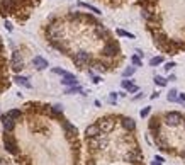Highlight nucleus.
Here are the masks:
<instances>
[{
  "instance_id": "28",
  "label": "nucleus",
  "mask_w": 185,
  "mask_h": 165,
  "mask_svg": "<svg viewBox=\"0 0 185 165\" xmlns=\"http://www.w3.org/2000/svg\"><path fill=\"white\" fill-rule=\"evenodd\" d=\"M95 68L100 70V72H105V70H107V65H105V63H95Z\"/></svg>"
},
{
  "instance_id": "34",
  "label": "nucleus",
  "mask_w": 185,
  "mask_h": 165,
  "mask_svg": "<svg viewBox=\"0 0 185 165\" xmlns=\"http://www.w3.org/2000/svg\"><path fill=\"white\" fill-rule=\"evenodd\" d=\"M173 67H175V63L170 62V63H166V65H165V70H166V72H170V70L173 68Z\"/></svg>"
},
{
  "instance_id": "5",
  "label": "nucleus",
  "mask_w": 185,
  "mask_h": 165,
  "mask_svg": "<svg viewBox=\"0 0 185 165\" xmlns=\"http://www.w3.org/2000/svg\"><path fill=\"white\" fill-rule=\"evenodd\" d=\"M105 56H116L119 53V46H117V43H107L105 46H104V51H102Z\"/></svg>"
},
{
  "instance_id": "16",
  "label": "nucleus",
  "mask_w": 185,
  "mask_h": 165,
  "mask_svg": "<svg viewBox=\"0 0 185 165\" xmlns=\"http://www.w3.org/2000/svg\"><path fill=\"white\" fill-rule=\"evenodd\" d=\"M122 126H124L127 131H132L134 128H136V123H134L131 117H124V119H122Z\"/></svg>"
},
{
  "instance_id": "43",
  "label": "nucleus",
  "mask_w": 185,
  "mask_h": 165,
  "mask_svg": "<svg viewBox=\"0 0 185 165\" xmlns=\"http://www.w3.org/2000/svg\"><path fill=\"white\" fill-rule=\"evenodd\" d=\"M184 124H185V119H184Z\"/></svg>"
},
{
  "instance_id": "42",
  "label": "nucleus",
  "mask_w": 185,
  "mask_h": 165,
  "mask_svg": "<svg viewBox=\"0 0 185 165\" xmlns=\"http://www.w3.org/2000/svg\"><path fill=\"white\" fill-rule=\"evenodd\" d=\"M184 162H185V153H184Z\"/></svg>"
},
{
  "instance_id": "31",
  "label": "nucleus",
  "mask_w": 185,
  "mask_h": 165,
  "mask_svg": "<svg viewBox=\"0 0 185 165\" xmlns=\"http://www.w3.org/2000/svg\"><path fill=\"white\" fill-rule=\"evenodd\" d=\"M150 111H151V107H144V109L141 111V117H146L148 114H150Z\"/></svg>"
},
{
  "instance_id": "27",
  "label": "nucleus",
  "mask_w": 185,
  "mask_h": 165,
  "mask_svg": "<svg viewBox=\"0 0 185 165\" xmlns=\"http://www.w3.org/2000/svg\"><path fill=\"white\" fill-rule=\"evenodd\" d=\"M53 73H56V75H61V77H65L68 72H65V70H61V68H53Z\"/></svg>"
},
{
  "instance_id": "9",
  "label": "nucleus",
  "mask_w": 185,
  "mask_h": 165,
  "mask_svg": "<svg viewBox=\"0 0 185 165\" xmlns=\"http://www.w3.org/2000/svg\"><path fill=\"white\" fill-rule=\"evenodd\" d=\"M2 124H4V128H5V131H12L15 128V123H14V119L10 116H7V114H4L2 116Z\"/></svg>"
},
{
  "instance_id": "26",
  "label": "nucleus",
  "mask_w": 185,
  "mask_h": 165,
  "mask_svg": "<svg viewBox=\"0 0 185 165\" xmlns=\"http://www.w3.org/2000/svg\"><path fill=\"white\" fill-rule=\"evenodd\" d=\"M134 72H136V67H129V68L124 70V77H131Z\"/></svg>"
},
{
  "instance_id": "41",
  "label": "nucleus",
  "mask_w": 185,
  "mask_h": 165,
  "mask_svg": "<svg viewBox=\"0 0 185 165\" xmlns=\"http://www.w3.org/2000/svg\"><path fill=\"white\" fill-rule=\"evenodd\" d=\"M0 48H2V39H0Z\"/></svg>"
},
{
  "instance_id": "14",
  "label": "nucleus",
  "mask_w": 185,
  "mask_h": 165,
  "mask_svg": "<svg viewBox=\"0 0 185 165\" xmlns=\"http://www.w3.org/2000/svg\"><path fill=\"white\" fill-rule=\"evenodd\" d=\"M61 83L63 85H76V78H75V75H71V73H66V75L63 77V80H61Z\"/></svg>"
},
{
  "instance_id": "20",
  "label": "nucleus",
  "mask_w": 185,
  "mask_h": 165,
  "mask_svg": "<svg viewBox=\"0 0 185 165\" xmlns=\"http://www.w3.org/2000/svg\"><path fill=\"white\" fill-rule=\"evenodd\" d=\"M7 116H10L15 121V119L21 117V111H19V109H12V111H9V112H7Z\"/></svg>"
},
{
  "instance_id": "8",
  "label": "nucleus",
  "mask_w": 185,
  "mask_h": 165,
  "mask_svg": "<svg viewBox=\"0 0 185 165\" xmlns=\"http://www.w3.org/2000/svg\"><path fill=\"white\" fill-rule=\"evenodd\" d=\"M15 9V0H2L0 4V10L4 14H9V12H14Z\"/></svg>"
},
{
  "instance_id": "35",
  "label": "nucleus",
  "mask_w": 185,
  "mask_h": 165,
  "mask_svg": "<svg viewBox=\"0 0 185 165\" xmlns=\"http://www.w3.org/2000/svg\"><path fill=\"white\" fill-rule=\"evenodd\" d=\"M5 28H7V31H12V24L10 22H5Z\"/></svg>"
},
{
  "instance_id": "22",
  "label": "nucleus",
  "mask_w": 185,
  "mask_h": 165,
  "mask_svg": "<svg viewBox=\"0 0 185 165\" xmlns=\"http://www.w3.org/2000/svg\"><path fill=\"white\" fill-rule=\"evenodd\" d=\"M76 92H82V87H78V85H71L70 89L65 90V94H76Z\"/></svg>"
},
{
  "instance_id": "4",
  "label": "nucleus",
  "mask_w": 185,
  "mask_h": 165,
  "mask_svg": "<svg viewBox=\"0 0 185 165\" xmlns=\"http://www.w3.org/2000/svg\"><path fill=\"white\" fill-rule=\"evenodd\" d=\"M24 68V62H22V56L19 51H14V55H12V70L14 72H21Z\"/></svg>"
},
{
  "instance_id": "17",
  "label": "nucleus",
  "mask_w": 185,
  "mask_h": 165,
  "mask_svg": "<svg viewBox=\"0 0 185 165\" xmlns=\"http://www.w3.org/2000/svg\"><path fill=\"white\" fill-rule=\"evenodd\" d=\"M122 87L126 90H129V92H137V87L134 83H131L129 80H122Z\"/></svg>"
},
{
  "instance_id": "3",
  "label": "nucleus",
  "mask_w": 185,
  "mask_h": 165,
  "mask_svg": "<svg viewBox=\"0 0 185 165\" xmlns=\"http://www.w3.org/2000/svg\"><path fill=\"white\" fill-rule=\"evenodd\" d=\"M48 36L51 41H60L61 39V28L56 26V24H51L48 28Z\"/></svg>"
},
{
  "instance_id": "19",
  "label": "nucleus",
  "mask_w": 185,
  "mask_h": 165,
  "mask_svg": "<svg viewBox=\"0 0 185 165\" xmlns=\"http://www.w3.org/2000/svg\"><path fill=\"white\" fill-rule=\"evenodd\" d=\"M51 111H53L55 116H60V114L63 112V106H61V104H55V106L51 107Z\"/></svg>"
},
{
  "instance_id": "2",
  "label": "nucleus",
  "mask_w": 185,
  "mask_h": 165,
  "mask_svg": "<svg viewBox=\"0 0 185 165\" xmlns=\"http://www.w3.org/2000/svg\"><path fill=\"white\" fill-rule=\"evenodd\" d=\"M165 123L168 126H178L182 123V114H178V112H166L165 114Z\"/></svg>"
},
{
  "instance_id": "33",
  "label": "nucleus",
  "mask_w": 185,
  "mask_h": 165,
  "mask_svg": "<svg viewBox=\"0 0 185 165\" xmlns=\"http://www.w3.org/2000/svg\"><path fill=\"white\" fill-rule=\"evenodd\" d=\"M155 126L158 128V119H156V117H153V119H151V123H150V128H151V130H153Z\"/></svg>"
},
{
  "instance_id": "15",
  "label": "nucleus",
  "mask_w": 185,
  "mask_h": 165,
  "mask_svg": "<svg viewBox=\"0 0 185 165\" xmlns=\"http://www.w3.org/2000/svg\"><path fill=\"white\" fill-rule=\"evenodd\" d=\"M63 128H65V131H66V135H68V136L76 135V128L73 126V124H70L68 121H63Z\"/></svg>"
},
{
  "instance_id": "7",
  "label": "nucleus",
  "mask_w": 185,
  "mask_h": 165,
  "mask_svg": "<svg viewBox=\"0 0 185 165\" xmlns=\"http://www.w3.org/2000/svg\"><path fill=\"white\" fill-rule=\"evenodd\" d=\"M4 145H5V150H7L9 153H12V155H15V153H17V143H15V141H14L10 136H5V138H4Z\"/></svg>"
},
{
  "instance_id": "12",
  "label": "nucleus",
  "mask_w": 185,
  "mask_h": 165,
  "mask_svg": "<svg viewBox=\"0 0 185 165\" xmlns=\"http://www.w3.org/2000/svg\"><path fill=\"white\" fill-rule=\"evenodd\" d=\"M126 160H127V162H134V164H136V162H139V160H141V153H139L137 150L129 151V153L126 155Z\"/></svg>"
},
{
  "instance_id": "24",
  "label": "nucleus",
  "mask_w": 185,
  "mask_h": 165,
  "mask_svg": "<svg viewBox=\"0 0 185 165\" xmlns=\"http://www.w3.org/2000/svg\"><path fill=\"white\" fill-rule=\"evenodd\" d=\"M161 62H163V58H161V56H155V58H151L150 65H151V67H156V65H160Z\"/></svg>"
},
{
  "instance_id": "40",
  "label": "nucleus",
  "mask_w": 185,
  "mask_h": 165,
  "mask_svg": "<svg viewBox=\"0 0 185 165\" xmlns=\"http://www.w3.org/2000/svg\"><path fill=\"white\" fill-rule=\"evenodd\" d=\"M87 165H95V164H94V162H92V160H89V164H87Z\"/></svg>"
},
{
  "instance_id": "18",
  "label": "nucleus",
  "mask_w": 185,
  "mask_h": 165,
  "mask_svg": "<svg viewBox=\"0 0 185 165\" xmlns=\"http://www.w3.org/2000/svg\"><path fill=\"white\" fill-rule=\"evenodd\" d=\"M178 92L175 89H171L170 92H168V96H166V99L170 101V102H175V101H178V96H177Z\"/></svg>"
},
{
  "instance_id": "36",
  "label": "nucleus",
  "mask_w": 185,
  "mask_h": 165,
  "mask_svg": "<svg viewBox=\"0 0 185 165\" xmlns=\"http://www.w3.org/2000/svg\"><path fill=\"white\" fill-rule=\"evenodd\" d=\"M178 101H182V102H185V94H180V96H178Z\"/></svg>"
},
{
  "instance_id": "13",
  "label": "nucleus",
  "mask_w": 185,
  "mask_h": 165,
  "mask_svg": "<svg viewBox=\"0 0 185 165\" xmlns=\"http://www.w3.org/2000/svg\"><path fill=\"white\" fill-rule=\"evenodd\" d=\"M14 82L17 83V85H22V87H27V89H31V82H29V78H26V77L15 75Z\"/></svg>"
},
{
  "instance_id": "39",
  "label": "nucleus",
  "mask_w": 185,
  "mask_h": 165,
  "mask_svg": "<svg viewBox=\"0 0 185 165\" xmlns=\"http://www.w3.org/2000/svg\"><path fill=\"white\" fill-rule=\"evenodd\" d=\"M0 165H9V164L5 162V160H4V158H0Z\"/></svg>"
},
{
  "instance_id": "11",
  "label": "nucleus",
  "mask_w": 185,
  "mask_h": 165,
  "mask_svg": "<svg viewBox=\"0 0 185 165\" xmlns=\"http://www.w3.org/2000/svg\"><path fill=\"white\" fill-rule=\"evenodd\" d=\"M32 65H34L37 70H44L48 68V62L44 60V58H41V56H36L34 60H32Z\"/></svg>"
},
{
  "instance_id": "6",
  "label": "nucleus",
  "mask_w": 185,
  "mask_h": 165,
  "mask_svg": "<svg viewBox=\"0 0 185 165\" xmlns=\"http://www.w3.org/2000/svg\"><path fill=\"white\" fill-rule=\"evenodd\" d=\"M99 128L102 133H110L112 128H114V121L110 119V117H105V119H100V123H99Z\"/></svg>"
},
{
  "instance_id": "25",
  "label": "nucleus",
  "mask_w": 185,
  "mask_h": 165,
  "mask_svg": "<svg viewBox=\"0 0 185 165\" xmlns=\"http://www.w3.org/2000/svg\"><path fill=\"white\" fill-rule=\"evenodd\" d=\"M117 34H119V36H124V38H129V39H132V38H134V34H131V33H127V31H122V29H117Z\"/></svg>"
},
{
  "instance_id": "38",
  "label": "nucleus",
  "mask_w": 185,
  "mask_h": 165,
  "mask_svg": "<svg viewBox=\"0 0 185 165\" xmlns=\"http://www.w3.org/2000/svg\"><path fill=\"white\" fill-rule=\"evenodd\" d=\"M158 96H160V94H158V92H155V94H151V99H158Z\"/></svg>"
},
{
  "instance_id": "37",
  "label": "nucleus",
  "mask_w": 185,
  "mask_h": 165,
  "mask_svg": "<svg viewBox=\"0 0 185 165\" xmlns=\"http://www.w3.org/2000/svg\"><path fill=\"white\" fill-rule=\"evenodd\" d=\"M161 164H163V162H160V160H156V158H155V162H153L151 165H161Z\"/></svg>"
},
{
  "instance_id": "32",
  "label": "nucleus",
  "mask_w": 185,
  "mask_h": 165,
  "mask_svg": "<svg viewBox=\"0 0 185 165\" xmlns=\"http://www.w3.org/2000/svg\"><path fill=\"white\" fill-rule=\"evenodd\" d=\"M141 14H143V17H144V19H148V21H150L151 17H153V15L150 14V10H143V12H141Z\"/></svg>"
},
{
  "instance_id": "23",
  "label": "nucleus",
  "mask_w": 185,
  "mask_h": 165,
  "mask_svg": "<svg viewBox=\"0 0 185 165\" xmlns=\"http://www.w3.org/2000/svg\"><path fill=\"white\" fill-rule=\"evenodd\" d=\"M155 83H158L160 87H165V85H166V78H163V77L156 75V77H155Z\"/></svg>"
},
{
  "instance_id": "1",
  "label": "nucleus",
  "mask_w": 185,
  "mask_h": 165,
  "mask_svg": "<svg viewBox=\"0 0 185 165\" xmlns=\"http://www.w3.org/2000/svg\"><path fill=\"white\" fill-rule=\"evenodd\" d=\"M90 55L87 53V51H78V53H75V56H73V62H75V65L78 67V68H83V67H87L90 63Z\"/></svg>"
},
{
  "instance_id": "30",
  "label": "nucleus",
  "mask_w": 185,
  "mask_h": 165,
  "mask_svg": "<svg viewBox=\"0 0 185 165\" xmlns=\"http://www.w3.org/2000/svg\"><path fill=\"white\" fill-rule=\"evenodd\" d=\"M109 101H110V102H112V104H114V102H116V101H117V94H116V92H110V96H109Z\"/></svg>"
},
{
  "instance_id": "21",
  "label": "nucleus",
  "mask_w": 185,
  "mask_h": 165,
  "mask_svg": "<svg viewBox=\"0 0 185 165\" xmlns=\"http://www.w3.org/2000/svg\"><path fill=\"white\" fill-rule=\"evenodd\" d=\"M78 5H80V7H83V9H89V10H92V12H94V14H100V10H99V9L92 7V5H89V4H83V2H80V4H78Z\"/></svg>"
},
{
  "instance_id": "29",
  "label": "nucleus",
  "mask_w": 185,
  "mask_h": 165,
  "mask_svg": "<svg viewBox=\"0 0 185 165\" xmlns=\"http://www.w3.org/2000/svg\"><path fill=\"white\" fill-rule=\"evenodd\" d=\"M132 65L134 67H141V60H139V56H132Z\"/></svg>"
},
{
  "instance_id": "10",
  "label": "nucleus",
  "mask_w": 185,
  "mask_h": 165,
  "mask_svg": "<svg viewBox=\"0 0 185 165\" xmlns=\"http://www.w3.org/2000/svg\"><path fill=\"white\" fill-rule=\"evenodd\" d=\"M85 135H87V138L99 136V135H100V128H99V124H92V126H89V128L85 130Z\"/></svg>"
}]
</instances>
